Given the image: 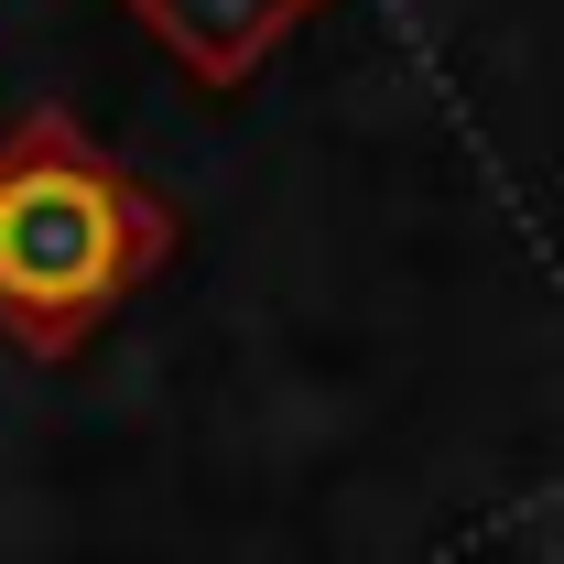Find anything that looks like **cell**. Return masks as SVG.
Here are the masks:
<instances>
[{"mask_svg":"<svg viewBox=\"0 0 564 564\" xmlns=\"http://www.w3.org/2000/svg\"><path fill=\"white\" fill-rule=\"evenodd\" d=\"M98 272H109V207L76 174H22L0 196V293L55 315V304H87Z\"/></svg>","mask_w":564,"mask_h":564,"instance_id":"cell-1","label":"cell"}]
</instances>
